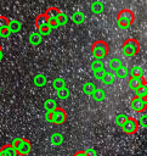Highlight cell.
Listing matches in <instances>:
<instances>
[{
	"label": "cell",
	"instance_id": "cell-1",
	"mask_svg": "<svg viewBox=\"0 0 147 156\" xmlns=\"http://www.w3.org/2000/svg\"><path fill=\"white\" fill-rule=\"evenodd\" d=\"M109 52V45L104 40H96L91 45V54L96 60L104 58Z\"/></svg>",
	"mask_w": 147,
	"mask_h": 156
},
{
	"label": "cell",
	"instance_id": "cell-2",
	"mask_svg": "<svg viewBox=\"0 0 147 156\" xmlns=\"http://www.w3.org/2000/svg\"><path fill=\"white\" fill-rule=\"evenodd\" d=\"M117 22H118L119 27H121V28L130 27L135 22V15H134V12L131 10L123 9L117 15Z\"/></svg>",
	"mask_w": 147,
	"mask_h": 156
},
{
	"label": "cell",
	"instance_id": "cell-3",
	"mask_svg": "<svg viewBox=\"0 0 147 156\" xmlns=\"http://www.w3.org/2000/svg\"><path fill=\"white\" fill-rule=\"evenodd\" d=\"M12 146L19 156H27L32 151V143L26 138H16L12 141Z\"/></svg>",
	"mask_w": 147,
	"mask_h": 156
},
{
	"label": "cell",
	"instance_id": "cell-4",
	"mask_svg": "<svg viewBox=\"0 0 147 156\" xmlns=\"http://www.w3.org/2000/svg\"><path fill=\"white\" fill-rule=\"evenodd\" d=\"M123 54L125 56H129V57H132V56H136L138 52H140V43L136 40V39H126L124 43H123Z\"/></svg>",
	"mask_w": 147,
	"mask_h": 156
},
{
	"label": "cell",
	"instance_id": "cell-5",
	"mask_svg": "<svg viewBox=\"0 0 147 156\" xmlns=\"http://www.w3.org/2000/svg\"><path fill=\"white\" fill-rule=\"evenodd\" d=\"M35 27H36V29L39 30L40 34H49L53 29L51 23L47 20V17L45 16V13H40L35 18Z\"/></svg>",
	"mask_w": 147,
	"mask_h": 156
},
{
	"label": "cell",
	"instance_id": "cell-6",
	"mask_svg": "<svg viewBox=\"0 0 147 156\" xmlns=\"http://www.w3.org/2000/svg\"><path fill=\"white\" fill-rule=\"evenodd\" d=\"M61 13H62V11L56 6H51L45 11V16L47 17V20L51 23L52 28H56L58 26V20L61 17Z\"/></svg>",
	"mask_w": 147,
	"mask_h": 156
},
{
	"label": "cell",
	"instance_id": "cell-7",
	"mask_svg": "<svg viewBox=\"0 0 147 156\" xmlns=\"http://www.w3.org/2000/svg\"><path fill=\"white\" fill-rule=\"evenodd\" d=\"M49 115H50V122L56 124V126L63 124L67 121V112L62 107H57L53 112H51Z\"/></svg>",
	"mask_w": 147,
	"mask_h": 156
},
{
	"label": "cell",
	"instance_id": "cell-8",
	"mask_svg": "<svg viewBox=\"0 0 147 156\" xmlns=\"http://www.w3.org/2000/svg\"><path fill=\"white\" fill-rule=\"evenodd\" d=\"M120 128H121V130L125 133V134H135L137 130H138V122H137V119L136 118H134V117H128V119L120 126Z\"/></svg>",
	"mask_w": 147,
	"mask_h": 156
},
{
	"label": "cell",
	"instance_id": "cell-9",
	"mask_svg": "<svg viewBox=\"0 0 147 156\" xmlns=\"http://www.w3.org/2000/svg\"><path fill=\"white\" fill-rule=\"evenodd\" d=\"M130 107L132 111L137 112V113H142L147 110V98H138V96H134L130 101Z\"/></svg>",
	"mask_w": 147,
	"mask_h": 156
},
{
	"label": "cell",
	"instance_id": "cell-10",
	"mask_svg": "<svg viewBox=\"0 0 147 156\" xmlns=\"http://www.w3.org/2000/svg\"><path fill=\"white\" fill-rule=\"evenodd\" d=\"M145 80H146L145 77H132V76H130L129 79H128V87H129V89L136 91V90L138 89V87H140Z\"/></svg>",
	"mask_w": 147,
	"mask_h": 156
},
{
	"label": "cell",
	"instance_id": "cell-11",
	"mask_svg": "<svg viewBox=\"0 0 147 156\" xmlns=\"http://www.w3.org/2000/svg\"><path fill=\"white\" fill-rule=\"evenodd\" d=\"M0 156H18L12 144H5L0 147Z\"/></svg>",
	"mask_w": 147,
	"mask_h": 156
},
{
	"label": "cell",
	"instance_id": "cell-12",
	"mask_svg": "<svg viewBox=\"0 0 147 156\" xmlns=\"http://www.w3.org/2000/svg\"><path fill=\"white\" fill-rule=\"evenodd\" d=\"M28 39H29L30 45L38 46V45L41 44V41H43V34H40L39 32H32V33L29 34Z\"/></svg>",
	"mask_w": 147,
	"mask_h": 156
},
{
	"label": "cell",
	"instance_id": "cell-13",
	"mask_svg": "<svg viewBox=\"0 0 147 156\" xmlns=\"http://www.w3.org/2000/svg\"><path fill=\"white\" fill-rule=\"evenodd\" d=\"M103 10H104V5H103L102 1H94V2H91V5H90V11H91L92 13H95V15L102 13Z\"/></svg>",
	"mask_w": 147,
	"mask_h": 156
},
{
	"label": "cell",
	"instance_id": "cell-14",
	"mask_svg": "<svg viewBox=\"0 0 147 156\" xmlns=\"http://www.w3.org/2000/svg\"><path fill=\"white\" fill-rule=\"evenodd\" d=\"M57 107H58V106H57V101H56L55 99H47V100H45V102H44V108H45L46 113L53 112Z\"/></svg>",
	"mask_w": 147,
	"mask_h": 156
},
{
	"label": "cell",
	"instance_id": "cell-15",
	"mask_svg": "<svg viewBox=\"0 0 147 156\" xmlns=\"http://www.w3.org/2000/svg\"><path fill=\"white\" fill-rule=\"evenodd\" d=\"M70 21L74 23V24H83L84 21H85V15L80 11H75L72 13L70 16Z\"/></svg>",
	"mask_w": 147,
	"mask_h": 156
},
{
	"label": "cell",
	"instance_id": "cell-16",
	"mask_svg": "<svg viewBox=\"0 0 147 156\" xmlns=\"http://www.w3.org/2000/svg\"><path fill=\"white\" fill-rule=\"evenodd\" d=\"M50 143H51L52 145H55V146L61 145V144L63 143V135H62V133H60V132L52 133V134L50 135Z\"/></svg>",
	"mask_w": 147,
	"mask_h": 156
},
{
	"label": "cell",
	"instance_id": "cell-17",
	"mask_svg": "<svg viewBox=\"0 0 147 156\" xmlns=\"http://www.w3.org/2000/svg\"><path fill=\"white\" fill-rule=\"evenodd\" d=\"M22 29V23L18 21V20H10V23H9V30L12 33H18L19 30Z\"/></svg>",
	"mask_w": 147,
	"mask_h": 156
},
{
	"label": "cell",
	"instance_id": "cell-18",
	"mask_svg": "<svg viewBox=\"0 0 147 156\" xmlns=\"http://www.w3.org/2000/svg\"><path fill=\"white\" fill-rule=\"evenodd\" d=\"M46 82H47V79H46L45 74H43V73H36L33 77V83L36 87H44L46 84Z\"/></svg>",
	"mask_w": 147,
	"mask_h": 156
},
{
	"label": "cell",
	"instance_id": "cell-19",
	"mask_svg": "<svg viewBox=\"0 0 147 156\" xmlns=\"http://www.w3.org/2000/svg\"><path fill=\"white\" fill-rule=\"evenodd\" d=\"M96 89H97V88H96V85H95L92 82H86V83H84V84L81 85V90H83V93L86 94V95H92Z\"/></svg>",
	"mask_w": 147,
	"mask_h": 156
},
{
	"label": "cell",
	"instance_id": "cell-20",
	"mask_svg": "<svg viewBox=\"0 0 147 156\" xmlns=\"http://www.w3.org/2000/svg\"><path fill=\"white\" fill-rule=\"evenodd\" d=\"M91 96H92L94 101L101 102V101H103V100L106 99V91H104L103 89H98V88H97V89L94 91V94H92Z\"/></svg>",
	"mask_w": 147,
	"mask_h": 156
},
{
	"label": "cell",
	"instance_id": "cell-21",
	"mask_svg": "<svg viewBox=\"0 0 147 156\" xmlns=\"http://www.w3.org/2000/svg\"><path fill=\"white\" fill-rule=\"evenodd\" d=\"M66 87H67V84H66V80L63 78H55L52 80V88L56 91H58V90H61V89H63Z\"/></svg>",
	"mask_w": 147,
	"mask_h": 156
},
{
	"label": "cell",
	"instance_id": "cell-22",
	"mask_svg": "<svg viewBox=\"0 0 147 156\" xmlns=\"http://www.w3.org/2000/svg\"><path fill=\"white\" fill-rule=\"evenodd\" d=\"M114 76L118 77V78H126L129 76V68L125 66V65H121L115 72H114Z\"/></svg>",
	"mask_w": 147,
	"mask_h": 156
},
{
	"label": "cell",
	"instance_id": "cell-23",
	"mask_svg": "<svg viewBox=\"0 0 147 156\" xmlns=\"http://www.w3.org/2000/svg\"><path fill=\"white\" fill-rule=\"evenodd\" d=\"M136 93V95L135 96H138V98H147V82L145 80L140 87H138V89L135 91Z\"/></svg>",
	"mask_w": 147,
	"mask_h": 156
},
{
	"label": "cell",
	"instance_id": "cell-24",
	"mask_svg": "<svg viewBox=\"0 0 147 156\" xmlns=\"http://www.w3.org/2000/svg\"><path fill=\"white\" fill-rule=\"evenodd\" d=\"M120 66H121V61L119 58H111L108 62V68L113 72H115Z\"/></svg>",
	"mask_w": 147,
	"mask_h": 156
},
{
	"label": "cell",
	"instance_id": "cell-25",
	"mask_svg": "<svg viewBox=\"0 0 147 156\" xmlns=\"http://www.w3.org/2000/svg\"><path fill=\"white\" fill-rule=\"evenodd\" d=\"M69 94H70V90L66 87V88H63V89H61V90H58V91H56V96L60 99V100H66V99H68L69 98Z\"/></svg>",
	"mask_w": 147,
	"mask_h": 156
},
{
	"label": "cell",
	"instance_id": "cell-26",
	"mask_svg": "<svg viewBox=\"0 0 147 156\" xmlns=\"http://www.w3.org/2000/svg\"><path fill=\"white\" fill-rule=\"evenodd\" d=\"M9 23H10V20L6 16L0 15V33L9 29Z\"/></svg>",
	"mask_w": 147,
	"mask_h": 156
},
{
	"label": "cell",
	"instance_id": "cell-27",
	"mask_svg": "<svg viewBox=\"0 0 147 156\" xmlns=\"http://www.w3.org/2000/svg\"><path fill=\"white\" fill-rule=\"evenodd\" d=\"M129 74L132 77H143V69L140 66H134L131 69H129Z\"/></svg>",
	"mask_w": 147,
	"mask_h": 156
},
{
	"label": "cell",
	"instance_id": "cell-28",
	"mask_svg": "<svg viewBox=\"0 0 147 156\" xmlns=\"http://www.w3.org/2000/svg\"><path fill=\"white\" fill-rule=\"evenodd\" d=\"M102 82H103V84H106V85L112 84V83L114 82V73H112V72L107 71V72H106V74H104V77L102 78Z\"/></svg>",
	"mask_w": 147,
	"mask_h": 156
},
{
	"label": "cell",
	"instance_id": "cell-29",
	"mask_svg": "<svg viewBox=\"0 0 147 156\" xmlns=\"http://www.w3.org/2000/svg\"><path fill=\"white\" fill-rule=\"evenodd\" d=\"M90 67H91L92 72L100 71V69L103 68V62H102V60H94V61L90 63Z\"/></svg>",
	"mask_w": 147,
	"mask_h": 156
},
{
	"label": "cell",
	"instance_id": "cell-30",
	"mask_svg": "<svg viewBox=\"0 0 147 156\" xmlns=\"http://www.w3.org/2000/svg\"><path fill=\"white\" fill-rule=\"evenodd\" d=\"M128 117H129V116H128L126 113H123V112H121V113H118V115L115 116V123L120 127V126L128 119Z\"/></svg>",
	"mask_w": 147,
	"mask_h": 156
},
{
	"label": "cell",
	"instance_id": "cell-31",
	"mask_svg": "<svg viewBox=\"0 0 147 156\" xmlns=\"http://www.w3.org/2000/svg\"><path fill=\"white\" fill-rule=\"evenodd\" d=\"M106 69L104 68H102V69H100V71H96V72H94V77L96 78V79H98V80H102V78L104 77V74H106Z\"/></svg>",
	"mask_w": 147,
	"mask_h": 156
},
{
	"label": "cell",
	"instance_id": "cell-32",
	"mask_svg": "<svg viewBox=\"0 0 147 156\" xmlns=\"http://www.w3.org/2000/svg\"><path fill=\"white\" fill-rule=\"evenodd\" d=\"M138 127H143V128H147V115H142L138 119Z\"/></svg>",
	"mask_w": 147,
	"mask_h": 156
},
{
	"label": "cell",
	"instance_id": "cell-33",
	"mask_svg": "<svg viewBox=\"0 0 147 156\" xmlns=\"http://www.w3.org/2000/svg\"><path fill=\"white\" fill-rule=\"evenodd\" d=\"M68 22V16L66 15V13H61V17H60V20H58V26H62V24H66Z\"/></svg>",
	"mask_w": 147,
	"mask_h": 156
},
{
	"label": "cell",
	"instance_id": "cell-34",
	"mask_svg": "<svg viewBox=\"0 0 147 156\" xmlns=\"http://www.w3.org/2000/svg\"><path fill=\"white\" fill-rule=\"evenodd\" d=\"M84 151L86 152V155H87V156H98V155H97V151H96L95 149H92V147H89V149H85Z\"/></svg>",
	"mask_w": 147,
	"mask_h": 156
},
{
	"label": "cell",
	"instance_id": "cell-35",
	"mask_svg": "<svg viewBox=\"0 0 147 156\" xmlns=\"http://www.w3.org/2000/svg\"><path fill=\"white\" fill-rule=\"evenodd\" d=\"M73 156H87V155H86V152L84 150H78Z\"/></svg>",
	"mask_w": 147,
	"mask_h": 156
},
{
	"label": "cell",
	"instance_id": "cell-36",
	"mask_svg": "<svg viewBox=\"0 0 147 156\" xmlns=\"http://www.w3.org/2000/svg\"><path fill=\"white\" fill-rule=\"evenodd\" d=\"M10 34H11V32L7 29V30H5V32L0 33V37H2V38H9V37H10Z\"/></svg>",
	"mask_w": 147,
	"mask_h": 156
},
{
	"label": "cell",
	"instance_id": "cell-37",
	"mask_svg": "<svg viewBox=\"0 0 147 156\" xmlns=\"http://www.w3.org/2000/svg\"><path fill=\"white\" fill-rule=\"evenodd\" d=\"M2 58V48H1V45H0V60Z\"/></svg>",
	"mask_w": 147,
	"mask_h": 156
},
{
	"label": "cell",
	"instance_id": "cell-38",
	"mask_svg": "<svg viewBox=\"0 0 147 156\" xmlns=\"http://www.w3.org/2000/svg\"><path fill=\"white\" fill-rule=\"evenodd\" d=\"M0 91H1V84H0Z\"/></svg>",
	"mask_w": 147,
	"mask_h": 156
}]
</instances>
